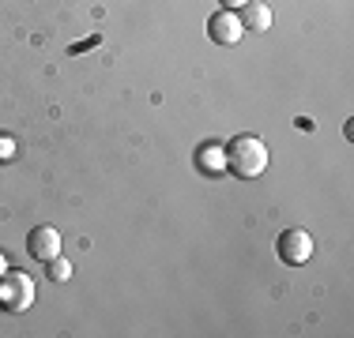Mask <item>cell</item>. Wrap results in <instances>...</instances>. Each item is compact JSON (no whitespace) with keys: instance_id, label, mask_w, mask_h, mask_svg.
Instances as JSON below:
<instances>
[{"instance_id":"1","label":"cell","mask_w":354,"mask_h":338,"mask_svg":"<svg viewBox=\"0 0 354 338\" xmlns=\"http://www.w3.org/2000/svg\"><path fill=\"white\" fill-rule=\"evenodd\" d=\"M226 169H234L241 181L260 177L268 169V147H264V139H257V135H234L230 147H226Z\"/></svg>"},{"instance_id":"2","label":"cell","mask_w":354,"mask_h":338,"mask_svg":"<svg viewBox=\"0 0 354 338\" xmlns=\"http://www.w3.org/2000/svg\"><path fill=\"white\" fill-rule=\"evenodd\" d=\"M30 301H35V282H30V275L8 267L4 275H0V304H4L8 312H27Z\"/></svg>"},{"instance_id":"3","label":"cell","mask_w":354,"mask_h":338,"mask_svg":"<svg viewBox=\"0 0 354 338\" xmlns=\"http://www.w3.org/2000/svg\"><path fill=\"white\" fill-rule=\"evenodd\" d=\"M275 248H279V259L286 267H301L313 259V237L306 230H283L279 241H275Z\"/></svg>"},{"instance_id":"4","label":"cell","mask_w":354,"mask_h":338,"mask_svg":"<svg viewBox=\"0 0 354 338\" xmlns=\"http://www.w3.org/2000/svg\"><path fill=\"white\" fill-rule=\"evenodd\" d=\"M27 252L41 264H49V259L61 256V233L53 230V226H38V230H30L27 237Z\"/></svg>"},{"instance_id":"5","label":"cell","mask_w":354,"mask_h":338,"mask_svg":"<svg viewBox=\"0 0 354 338\" xmlns=\"http://www.w3.org/2000/svg\"><path fill=\"white\" fill-rule=\"evenodd\" d=\"M207 34H212V41H218V46H234V41H241V19L223 8V12H215L207 19Z\"/></svg>"},{"instance_id":"6","label":"cell","mask_w":354,"mask_h":338,"mask_svg":"<svg viewBox=\"0 0 354 338\" xmlns=\"http://www.w3.org/2000/svg\"><path fill=\"white\" fill-rule=\"evenodd\" d=\"M241 30H272V8L260 4V0H249V4H241Z\"/></svg>"},{"instance_id":"7","label":"cell","mask_w":354,"mask_h":338,"mask_svg":"<svg viewBox=\"0 0 354 338\" xmlns=\"http://www.w3.org/2000/svg\"><path fill=\"white\" fill-rule=\"evenodd\" d=\"M196 169L200 173H223L226 169V147H218V143H204V147L196 150Z\"/></svg>"},{"instance_id":"8","label":"cell","mask_w":354,"mask_h":338,"mask_svg":"<svg viewBox=\"0 0 354 338\" xmlns=\"http://www.w3.org/2000/svg\"><path fill=\"white\" fill-rule=\"evenodd\" d=\"M49 278H53V282H68V278H72V264H68V259H61V256L49 259Z\"/></svg>"},{"instance_id":"9","label":"cell","mask_w":354,"mask_h":338,"mask_svg":"<svg viewBox=\"0 0 354 338\" xmlns=\"http://www.w3.org/2000/svg\"><path fill=\"white\" fill-rule=\"evenodd\" d=\"M19 155V147H15L12 135H0V162H12V158Z\"/></svg>"},{"instance_id":"10","label":"cell","mask_w":354,"mask_h":338,"mask_svg":"<svg viewBox=\"0 0 354 338\" xmlns=\"http://www.w3.org/2000/svg\"><path fill=\"white\" fill-rule=\"evenodd\" d=\"M218 4L226 8V12H234V8H241V4H249V0H218Z\"/></svg>"},{"instance_id":"11","label":"cell","mask_w":354,"mask_h":338,"mask_svg":"<svg viewBox=\"0 0 354 338\" xmlns=\"http://www.w3.org/2000/svg\"><path fill=\"white\" fill-rule=\"evenodd\" d=\"M4 270H8V256L0 252V275H4Z\"/></svg>"}]
</instances>
